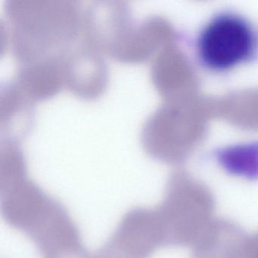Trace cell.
Segmentation results:
<instances>
[{
    "mask_svg": "<svg viewBox=\"0 0 258 258\" xmlns=\"http://www.w3.org/2000/svg\"><path fill=\"white\" fill-rule=\"evenodd\" d=\"M5 10L12 52L20 66L63 56L82 35L84 10L77 1L10 0Z\"/></svg>",
    "mask_w": 258,
    "mask_h": 258,
    "instance_id": "cell-1",
    "label": "cell"
},
{
    "mask_svg": "<svg viewBox=\"0 0 258 258\" xmlns=\"http://www.w3.org/2000/svg\"><path fill=\"white\" fill-rule=\"evenodd\" d=\"M9 224L31 238L42 258H90L66 208L29 180L3 202Z\"/></svg>",
    "mask_w": 258,
    "mask_h": 258,
    "instance_id": "cell-2",
    "label": "cell"
},
{
    "mask_svg": "<svg viewBox=\"0 0 258 258\" xmlns=\"http://www.w3.org/2000/svg\"><path fill=\"white\" fill-rule=\"evenodd\" d=\"M164 245L191 246L214 220L215 200L209 188L182 172L169 179L156 208Z\"/></svg>",
    "mask_w": 258,
    "mask_h": 258,
    "instance_id": "cell-3",
    "label": "cell"
},
{
    "mask_svg": "<svg viewBox=\"0 0 258 258\" xmlns=\"http://www.w3.org/2000/svg\"><path fill=\"white\" fill-rule=\"evenodd\" d=\"M256 37L244 18L232 13L216 15L197 39L198 56L205 67L226 72L249 61L256 49Z\"/></svg>",
    "mask_w": 258,
    "mask_h": 258,
    "instance_id": "cell-4",
    "label": "cell"
},
{
    "mask_svg": "<svg viewBox=\"0 0 258 258\" xmlns=\"http://www.w3.org/2000/svg\"><path fill=\"white\" fill-rule=\"evenodd\" d=\"M164 246L156 210L135 208L125 214L111 238L90 258H150Z\"/></svg>",
    "mask_w": 258,
    "mask_h": 258,
    "instance_id": "cell-5",
    "label": "cell"
},
{
    "mask_svg": "<svg viewBox=\"0 0 258 258\" xmlns=\"http://www.w3.org/2000/svg\"><path fill=\"white\" fill-rule=\"evenodd\" d=\"M134 25L131 8L126 3L95 2L84 10L82 42L109 55Z\"/></svg>",
    "mask_w": 258,
    "mask_h": 258,
    "instance_id": "cell-6",
    "label": "cell"
},
{
    "mask_svg": "<svg viewBox=\"0 0 258 258\" xmlns=\"http://www.w3.org/2000/svg\"><path fill=\"white\" fill-rule=\"evenodd\" d=\"M61 62L64 87L75 96L92 100L105 91L108 69L100 52L83 43L64 54Z\"/></svg>",
    "mask_w": 258,
    "mask_h": 258,
    "instance_id": "cell-7",
    "label": "cell"
},
{
    "mask_svg": "<svg viewBox=\"0 0 258 258\" xmlns=\"http://www.w3.org/2000/svg\"><path fill=\"white\" fill-rule=\"evenodd\" d=\"M248 238L234 222L214 219L191 247V258H246Z\"/></svg>",
    "mask_w": 258,
    "mask_h": 258,
    "instance_id": "cell-8",
    "label": "cell"
},
{
    "mask_svg": "<svg viewBox=\"0 0 258 258\" xmlns=\"http://www.w3.org/2000/svg\"><path fill=\"white\" fill-rule=\"evenodd\" d=\"M13 82L33 102L52 97L64 87L61 57L22 64Z\"/></svg>",
    "mask_w": 258,
    "mask_h": 258,
    "instance_id": "cell-9",
    "label": "cell"
},
{
    "mask_svg": "<svg viewBox=\"0 0 258 258\" xmlns=\"http://www.w3.org/2000/svg\"><path fill=\"white\" fill-rule=\"evenodd\" d=\"M167 35V26L161 19H147L138 25L134 24L110 56L120 62H143L154 53Z\"/></svg>",
    "mask_w": 258,
    "mask_h": 258,
    "instance_id": "cell-10",
    "label": "cell"
},
{
    "mask_svg": "<svg viewBox=\"0 0 258 258\" xmlns=\"http://www.w3.org/2000/svg\"><path fill=\"white\" fill-rule=\"evenodd\" d=\"M33 102L14 82L7 84L1 90L0 122L1 129L9 134H22L26 131L31 120Z\"/></svg>",
    "mask_w": 258,
    "mask_h": 258,
    "instance_id": "cell-11",
    "label": "cell"
},
{
    "mask_svg": "<svg viewBox=\"0 0 258 258\" xmlns=\"http://www.w3.org/2000/svg\"><path fill=\"white\" fill-rule=\"evenodd\" d=\"M220 162L232 174L249 179L258 178V152H229L220 157Z\"/></svg>",
    "mask_w": 258,
    "mask_h": 258,
    "instance_id": "cell-12",
    "label": "cell"
},
{
    "mask_svg": "<svg viewBox=\"0 0 258 258\" xmlns=\"http://www.w3.org/2000/svg\"><path fill=\"white\" fill-rule=\"evenodd\" d=\"M246 258H258V232L249 236Z\"/></svg>",
    "mask_w": 258,
    "mask_h": 258,
    "instance_id": "cell-13",
    "label": "cell"
}]
</instances>
